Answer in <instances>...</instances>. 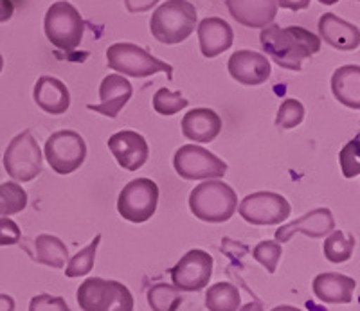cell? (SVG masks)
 Wrapping results in <instances>:
<instances>
[{
	"label": "cell",
	"instance_id": "1",
	"mask_svg": "<svg viewBox=\"0 0 360 311\" xmlns=\"http://www.w3.org/2000/svg\"><path fill=\"white\" fill-rule=\"evenodd\" d=\"M263 53L270 56L279 67L299 72L303 60L314 56L321 51V38L311 31L299 25L281 27L270 24L262 29L259 34Z\"/></svg>",
	"mask_w": 360,
	"mask_h": 311
},
{
	"label": "cell",
	"instance_id": "2",
	"mask_svg": "<svg viewBox=\"0 0 360 311\" xmlns=\"http://www.w3.org/2000/svg\"><path fill=\"white\" fill-rule=\"evenodd\" d=\"M197 27V9L189 0H166L153 11L150 31L164 46L188 40Z\"/></svg>",
	"mask_w": 360,
	"mask_h": 311
},
{
	"label": "cell",
	"instance_id": "3",
	"mask_svg": "<svg viewBox=\"0 0 360 311\" xmlns=\"http://www.w3.org/2000/svg\"><path fill=\"white\" fill-rule=\"evenodd\" d=\"M189 209L195 218L207 223L229 221L238 209L236 191L220 178L205 180L189 194Z\"/></svg>",
	"mask_w": 360,
	"mask_h": 311
},
{
	"label": "cell",
	"instance_id": "4",
	"mask_svg": "<svg viewBox=\"0 0 360 311\" xmlns=\"http://www.w3.org/2000/svg\"><path fill=\"white\" fill-rule=\"evenodd\" d=\"M83 311H134V295L119 281L90 277L76 291Z\"/></svg>",
	"mask_w": 360,
	"mask_h": 311
},
{
	"label": "cell",
	"instance_id": "5",
	"mask_svg": "<svg viewBox=\"0 0 360 311\" xmlns=\"http://www.w3.org/2000/svg\"><path fill=\"white\" fill-rule=\"evenodd\" d=\"M107 63L112 70L130 78H150L157 72H166L173 78V67L152 56L143 47L130 41H117L107 49Z\"/></svg>",
	"mask_w": 360,
	"mask_h": 311
},
{
	"label": "cell",
	"instance_id": "6",
	"mask_svg": "<svg viewBox=\"0 0 360 311\" xmlns=\"http://www.w3.org/2000/svg\"><path fill=\"white\" fill-rule=\"evenodd\" d=\"M44 31L47 40L54 47L70 53L82 44L85 22L72 4L60 0V2H54L45 13Z\"/></svg>",
	"mask_w": 360,
	"mask_h": 311
},
{
	"label": "cell",
	"instance_id": "7",
	"mask_svg": "<svg viewBox=\"0 0 360 311\" xmlns=\"http://www.w3.org/2000/svg\"><path fill=\"white\" fill-rule=\"evenodd\" d=\"M41 150L31 130H24L8 144L4 152V169L13 180L31 182L41 173Z\"/></svg>",
	"mask_w": 360,
	"mask_h": 311
},
{
	"label": "cell",
	"instance_id": "8",
	"mask_svg": "<svg viewBox=\"0 0 360 311\" xmlns=\"http://www.w3.org/2000/svg\"><path fill=\"white\" fill-rule=\"evenodd\" d=\"M45 159L58 175H70L83 166L86 159V143L78 131H54L44 147Z\"/></svg>",
	"mask_w": 360,
	"mask_h": 311
},
{
	"label": "cell",
	"instance_id": "9",
	"mask_svg": "<svg viewBox=\"0 0 360 311\" xmlns=\"http://www.w3.org/2000/svg\"><path fill=\"white\" fill-rule=\"evenodd\" d=\"M173 166L186 180H214L227 173V164L220 157L197 144L179 147L173 157Z\"/></svg>",
	"mask_w": 360,
	"mask_h": 311
},
{
	"label": "cell",
	"instance_id": "10",
	"mask_svg": "<svg viewBox=\"0 0 360 311\" xmlns=\"http://www.w3.org/2000/svg\"><path fill=\"white\" fill-rule=\"evenodd\" d=\"M159 204V185L150 178H135L119 192L117 211L127 221L144 223L155 214Z\"/></svg>",
	"mask_w": 360,
	"mask_h": 311
},
{
	"label": "cell",
	"instance_id": "11",
	"mask_svg": "<svg viewBox=\"0 0 360 311\" xmlns=\"http://www.w3.org/2000/svg\"><path fill=\"white\" fill-rule=\"evenodd\" d=\"M238 213L250 225H279L292 213L288 200L272 191H259L247 194Z\"/></svg>",
	"mask_w": 360,
	"mask_h": 311
},
{
	"label": "cell",
	"instance_id": "12",
	"mask_svg": "<svg viewBox=\"0 0 360 311\" xmlns=\"http://www.w3.org/2000/svg\"><path fill=\"white\" fill-rule=\"evenodd\" d=\"M213 256L205 250L195 249L180 258L169 270L173 286L179 291H200L213 277Z\"/></svg>",
	"mask_w": 360,
	"mask_h": 311
},
{
	"label": "cell",
	"instance_id": "13",
	"mask_svg": "<svg viewBox=\"0 0 360 311\" xmlns=\"http://www.w3.org/2000/svg\"><path fill=\"white\" fill-rule=\"evenodd\" d=\"M108 150L115 157L117 164L127 171H137L146 164L150 147L141 133L131 130L117 131L108 139Z\"/></svg>",
	"mask_w": 360,
	"mask_h": 311
},
{
	"label": "cell",
	"instance_id": "14",
	"mask_svg": "<svg viewBox=\"0 0 360 311\" xmlns=\"http://www.w3.org/2000/svg\"><path fill=\"white\" fill-rule=\"evenodd\" d=\"M332 230H335V218H333L332 211L321 207V209H314L303 214L287 225L279 227L276 230V241L288 243L295 234H304L308 238L317 239L328 236Z\"/></svg>",
	"mask_w": 360,
	"mask_h": 311
},
{
	"label": "cell",
	"instance_id": "15",
	"mask_svg": "<svg viewBox=\"0 0 360 311\" xmlns=\"http://www.w3.org/2000/svg\"><path fill=\"white\" fill-rule=\"evenodd\" d=\"M231 78L245 86H258L263 85L270 78V62L269 58L262 53L254 51H236L229 58L227 63Z\"/></svg>",
	"mask_w": 360,
	"mask_h": 311
},
{
	"label": "cell",
	"instance_id": "16",
	"mask_svg": "<svg viewBox=\"0 0 360 311\" xmlns=\"http://www.w3.org/2000/svg\"><path fill=\"white\" fill-rule=\"evenodd\" d=\"M134 94V86L121 74H108L99 85V105H89V110L115 119L119 112L128 105Z\"/></svg>",
	"mask_w": 360,
	"mask_h": 311
},
{
	"label": "cell",
	"instance_id": "17",
	"mask_svg": "<svg viewBox=\"0 0 360 311\" xmlns=\"http://www.w3.org/2000/svg\"><path fill=\"white\" fill-rule=\"evenodd\" d=\"M225 6L238 24L250 29L266 27L278 15L276 0H225Z\"/></svg>",
	"mask_w": 360,
	"mask_h": 311
},
{
	"label": "cell",
	"instance_id": "18",
	"mask_svg": "<svg viewBox=\"0 0 360 311\" xmlns=\"http://www.w3.org/2000/svg\"><path fill=\"white\" fill-rule=\"evenodd\" d=\"M198 44L205 58H217L229 51L234 44V33L224 18L209 17L198 24Z\"/></svg>",
	"mask_w": 360,
	"mask_h": 311
},
{
	"label": "cell",
	"instance_id": "19",
	"mask_svg": "<svg viewBox=\"0 0 360 311\" xmlns=\"http://www.w3.org/2000/svg\"><path fill=\"white\" fill-rule=\"evenodd\" d=\"M319 38L339 51H355L360 46L359 27L333 13H324L319 18Z\"/></svg>",
	"mask_w": 360,
	"mask_h": 311
},
{
	"label": "cell",
	"instance_id": "20",
	"mask_svg": "<svg viewBox=\"0 0 360 311\" xmlns=\"http://www.w3.org/2000/svg\"><path fill=\"white\" fill-rule=\"evenodd\" d=\"M33 99L38 107L51 115H62L70 107V92L63 81L53 76L38 78L33 91Z\"/></svg>",
	"mask_w": 360,
	"mask_h": 311
},
{
	"label": "cell",
	"instance_id": "21",
	"mask_svg": "<svg viewBox=\"0 0 360 311\" xmlns=\"http://www.w3.org/2000/svg\"><path fill=\"white\" fill-rule=\"evenodd\" d=\"M221 131L220 115L211 108L189 110L182 119V133L193 143H213Z\"/></svg>",
	"mask_w": 360,
	"mask_h": 311
},
{
	"label": "cell",
	"instance_id": "22",
	"mask_svg": "<svg viewBox=\"0 0 360 311\" xmlns=\"http://www.w3.org/2000/svg\"><path fill=\"white\" fill-rule=\"evenodd\" d=\"M314 293L321 303L326 304H349L353 303V291L356 283L352 277L333 272H324L314 279Z\"/></svg>",
	"mask_w": 360,
	"mask_h": 311
},
{
	"label": "cell",
	"instance_id": "23",
	"mask_svg": "<svg viewBox=\"0 0 360 311\" xmlns=\"http://www.w3.org/2000/svg\"><path fill=\"white\" fill-rule=\"evenodd\" d=\"M332 92L344 107L359 110L360 108V67L344 65L333 72Z\"/></svg>",
	"mask_w": 360,
	"mask_h": 311
},
{
	"label": "cell",
	"instance_id": "24",
	"mask_svg": "<svg viewBox=\"0 0 360 311\" xmlns=\"http://www.w3.org/2000/svg\"><path fill=\"white\" fill-rule=\"evenodd\" d=\"M34 261L51 268H63L69 261V249L56 236L40 234L34 239Z\"/></svg>",
	"mask_w": 360,
	"mask_h": 311
},
{
	"label": "cell",
	"instance_id": "25",
	"mask_svg": "<svg viewBox=\"0 0 360 311\" xmlns=\"http://www.w3.org/2000/svg\"><path fill=\"white\" fill-rule=\"evenodd\" d=\"M240 304V290L231 283H217L205 291V307L209 311H238Z\"/></svg>",
	"mask_w": 360,
	"mask_h": 311
},
{
	"label": "cell",
	"instance_id": "26",
	"mask_svg": "<svg viewBox=\"0 0 360 311\" xmlns=\"http://www.w3.org/2000/svg\"><path fill=\"white\" fill-rule=\"evenodd\" d=\"M353 250H355V238L352 234H346L342 230L335 229L328 234L324 239V258L330 263H346L352 259Z\"/></svg>",
	"mask_w": 360,
	"mask_h": 311
},
{
	"label": "cell",
	"instance_id": "27",
	"mask_svg": "<svg viewBox=\"0 0 360 311\" xmlns=\"http://www.w3.org/2000/svg\"><path fill=\"white\" fill-rule=\"evenodd\" d=\"M27 207V192L18 182L0 184V218L18 214Z\"/></svg>",
	"mask_w": 360,
	"mask_h": 311
},
{
	"label": "cell",
	"instance_id": "28",
	"mask_svg": "<svg viewBox=\"0 0 360 311\" xmlns=\"http://www.w3.org/2000/svg\"><path fill=\"white\" fill-rule=\"evenodd\" d=\"M148 306L152 307V311H176L180 304L184 303L180 291L176 290L173 284L159 283L153 284L146 293Z\"/></svg>",
	"mask_w": 360,
	"mask_h": 311
},
{
	"label": "cell",
	"instance_id": "29",
	"mask_svg": "<svg viewBox=\"0 0 360 311\" xmlns=\"http://www.w3.org/2000/svg\"><path fill=\"white\" fill-rule=\"evenodd\" d=\"M101 243V234H98L85 249H82L78 254L74 256V258L69 259L65 266V275L67 277L74 279V277H82V275H86L92 272L96 263V252H98V246Z\"/></svg>",
	"mask_w": 360,
	"mask_h": 311
},
{
	"label": "cell",
	"instance_id": "30",
	"mask_svg": "<svg viewBox=\"0 0 360 311\" xmlns=\"http://www.w3.org/2000/svg\"><path fill=\"white\" fill-rule=\"evenodd\" d=\"M189 105L188 99H184V95L180 92H172L168 88H159L153 95V110L160 115H175L180 110H184Z\"/></svg>",
	"mask_w": 360,
	"mask_h": 311
},
{
	"label": "cell",
	"instance_id": "31",
	"mask_svg": "<svg viewBox=\"0 0 360 311\" xmlns=\"http://www.w3.org/2000/svg\"><path fill=\"white\" fill-rule=\"evenodd\" d=\"M304 119V107L303 102L297 99H285L279 107L278 115H276V126L281 130H292V128L299 126Z\"/></svg>",
	"mask_w": 360,
	"mask_h": 311
},
{
	"label": "cell",
	"instance_id": "32",
	"mask_svg": "<svg viewBox=\"0 0 360 311\" xmlns=\"http://www.w3.org/2000/svg\"><path fill=\"white\" fill-rule=\"evenodd\" d=\"M252 256L269 274H276L278 263L283 256V246L281 243L269 241V239H266V241H262L254 246Z\"/></svg>",
	"mask_w": 360,
	"mask_h": 311
},
{
	"label": "cell",
	"instance_id": "33",
	"mask_svg": "<svg viewBox=\"0 0 360 311\" xmlns=\"http://www.w3.org/2000/svg\"><path fill=\"white\" fill-rule=\"evenodd\" d=\"M359 135L353 140H349L346 146L340 150L339 162L340 169H342V175L346 178H355L360 175V144H359Z\"/></svg>",
	"mask_w": 360,
	"mask_h": 311
},
{
	"label": "cell",
	"instance_id": "34",
	"mask_svg": "<svg viewBox=\"0 0 360 311\" xmlns=\"http://www.w3.org/2000/svg\"><path fill=\"white\" fill-rule=\"evenodd\" d=\"M29 311H70L63 297H54L49 293L34 295L29 303Z\"/></svg>",
	"mask_w": 360,
	"mask_h": 311
},
{
	"label": "cell",
	"instance_id": "35",
	"mask_svg": "<svg viewBox=\"0 0 360 311\" xmlns=\"http://www.w3.org/2000/svg\"><path fill=\"white\" fill-rule=\"evenodd\" d=\"M22 238L18 225L9 218H0V246L17 245Z\"/></svg>",
	"mask_w": 360,
	"mask_h": 311
},
{
	"label": "cell",
	"instance_id": "36",
	"mask_svg": "<svg viewBox=\"0 0 360 311\" xmlns=\"http://www.w3.org/2000/svg\"><path fill=\"white\" fill-rule=\"evenodd\" d=\"M160 0H124V8L128 9V13L131 15H137V13L150 11L153 6L159 4Z\"/></svg>",
	"mask_w": 360,
	"mask_h": 311
},
{
	"label": "cell",
	"instance_id": "37",
	"mask_svg": "<svg viewBox=\"0 0 360 311\" xmlns=\"http://www.w3.org/2000/svg\"><path fill=\"white\" fill-rule=\"evenodd\" d=\"M276 2H278V8L290 9V11H301L310 6V0H276Z\"/></svg>",
	"mask_w": 360,
	"mask_h": 311
},
{
	"label": "cell",
	"instance_id": "38",
	"mask_svg": "<svg viewBox=\"0 0 360 311\" xmlns=\"http://www.w3.org/2000/svg\"><path fill=\"white\" fill-rule=\"evenodd\" d=\"M13 13H15V6L11 0H0V24L11 20Z\"/></svg>",
	"mask_w": 360,
	"mask_h": 311
},
{
	"label": "cell",
	"instance_id": "39",
	"mask_svg": "<svg viewBox=\"0 0 360 311\" xmlns=\"http://www.w3.org/2000/svg\"><path fill=\"white\" fill-rule=\"evenodd\" d=\"M17 304H15V299L8 293H0V311H15Z\"/></svg>",
	"mask_w": 360,
	"mask_h": 311
},
{
	"label": "cell",
	"instance_id": "40",
	"mask_svg": "<svg viewBox=\"0 0 360 311\" xmlns=\"http://www.w3.org/2000/svg\"><path fill=\"white\" fill-rule=\"evenodd\" d=\"M238 311H265L263 310V304L259 300H252V303L245 304V306L238 307Z\"/></svg>",
	"mask_w": 360,
	"mask_h": 311
},
{
	"label": "cell",
	"instance_id": "41",
	"mask_svg": "<svg viewBox=\"0 0 360 311\" xmlns=\"http://www.w3.org/2000/svg\"><path fill=\"white\" fill-rule=\"evenodd\" d=\"M270 311H301V310L294 306H276L274 310H270Z\"/></svg>",
	"mask_w": 360,
	"mask_h": 311
},
{
	"label": "cell",
	"instance_id": "42",
	"mask_svg": "<svg viewBox=\"0 0 360 311\" xmlns=\"http://www.w3.org/2000/svg\"><path fill=\"white\" fill-rule=\"evenodd\" d=\"M319 2L324 6H333V4H337V2H340V0H319Z\"/></svg>",
	"mask_w": 360,
	"mask_h": 311
},
{
	"label": "cell",
	"instance_id": "43",
	"mask_svg": "<svg viewBox=\"0 0 360 311\" xmlns=\"http://www.w3.org/2000/svg\"><path fill=\"white\" fill-rule=\"evenodd\" d=\"M2 69H4V58L0 54V72H2Z\"/></svg>",
	"mask_w": 360,
	"mask_h": 311
}]
</instances>
